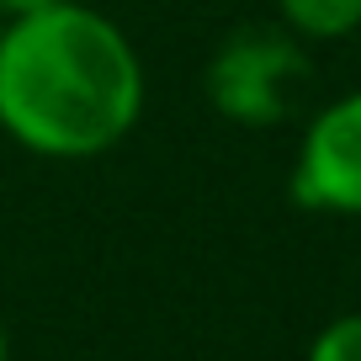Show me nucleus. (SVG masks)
I'll list each match as a JSON object with an SVG mask.
<instances>
[{
  "instance_id": "obj_1",
  "label": "nucleus",
  "mask_w": 361,
  "mask_h": 361,
  "mask_svg": "<svg viewBox=\"0 0 361 361\" xmlns=\"http://www.w3.org/2000/svg\"><path fill=\"white\" fill-rule=\"evenodd\" d=\"M144 96L133 37L85 0L0 22V133L27 154H112L138 128Z\"/></svg>"
},
{
  "instance_id": "obj_2",
  "label": "nucleus",
  "mask_w": 361,
  "mask_h": 361,
  "mask_svg": "<svg viewBox=\"0 0 361 361\" xmlns=\"http://www.w3.org/2000/svg\"><path fill=\"white\" fill-rule=\"evenodd\" d=\"M303 80V48L287 27H245L207 64V102L239 128H271L287 117Z\"/></svg>"
},
{
  "instance_id": "obj_3",
  "label": "nucleus",
  "mask_w": 361,
  "mask_h": 361,
  "mask_svg": "<svg viewBox=\"0 0 361 361\" xmlns=\"http://www.w3.org/2000/svg\"><path fill=\"white\" fill-rule=\"evenodd\" d=\"M287 192L308 213L361 218V90H345L308 117Z\"/></svg>"
},
{
  "instance_id": "obj_4",
  "label": "nucleus",
  "mask_w": 361,
  "mask_h": 361,
  "mask_svg": "<svg viewBox=\"0 0 361 361\" xmlns=\"http://www.w3.org/2000/svg\"><path fill=\"white\" fill-rule=\"evenodd\" d=\"M276 16L298 43H335L361 27V0H276Z\"/></svg>"
},
{
  "instance_id": "obj_5",
  "label": "nucleus",
  "mask_w": 361,
  "mask_h": 361,
  "mask_svg": "<svg viewBox=\"0 0 361 361\" xmlns=\"http://www.w3.org/2000/svg\"><path fill=\"white\" fill-rule=\"evenodd\" d=\"M303 361H361V308L356 314H340L308 340Z\"/></svg>"
},
{
  "instance_id": "obj_6",
  "label": "nucleus",
  "mask_w": 361,
  "mask_h": 361,
  "mask_svg": "<svg viewBox=\"0 0 361 361\" xmlns=\"http://www.w3.org/2000/svg\"><path fill=\"white\" fill-rule=\"evenodd\" d=\"M48 6H64V0H0V16H32V11H48Z\"/></svg>"
},
{
  "instance_id": "obj_7",
  "label": "nucleus",
  "mask_w": 361,
  "mask_h": 361,
  "mask_svg": "<svg viewBox=\"0 0 361 361\" xmlns=\"http://www.w3.org/2000/svg\"><path fill=\"white\" fill-rule=\"evenodd\" d=\"M0 361H11V340H6V324H0Z\"/></svg>"
},
{
  "instance_id": "obj_8",
  "label": "nucleus",
  "mask_w": 361,
  "mask_h": 361,
  "mask_svg": "<svg viewBox=\"0 0 361 361\" xmlns=\"http://www.w3.org/2000/svg\"><path fill=\"white\" fill-rule=\"evenodd\" d=\"M0 22H6V16H0Z\"/></svg>"
}]
</instances>
